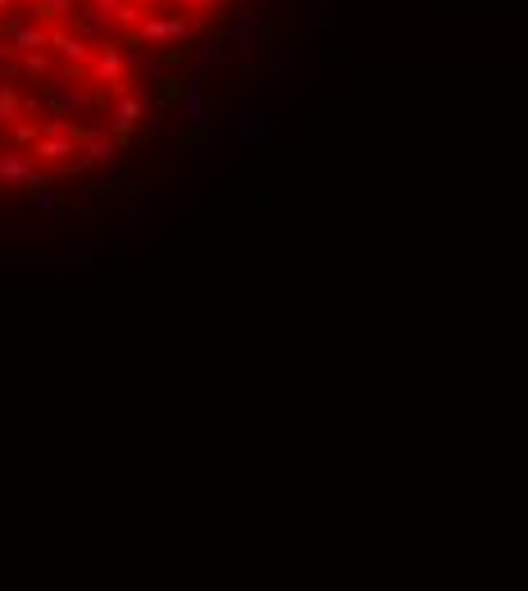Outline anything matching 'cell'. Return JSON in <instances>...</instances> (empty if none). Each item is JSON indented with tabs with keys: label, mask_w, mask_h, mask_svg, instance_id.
<instances>
[{
	"label": "cell",
	"mask_w": 528,
	"mask_h": 591,
	"mask_svg": "<svg viewBox=\"0 0 528 591\" xmlns=\"http://www.w3.org/2000/svg\"><path fill=\"white\" fill-rule=\"evenodd\" d=\"M10 78H19V64H10V59H0V87H5Z\"/></svg>",
	"instance_id": "5bb4252c"
},
{
	"label": "cell",
	"mask_w": 528,
	"mask_h": 591,
	"mask_svg": "<svg viewBox=\"0 0 528 591\" xmlns=\"http://www.w3.org/2000/svg\"><path fill=\"white\" fill-rule=\"evenodd\" d=\"M196 32V19H169V14H141V23L132 28V41H187Z\"/></svg>",
	"instance_id": "6da1fadb"
},
{
	"label": "cell",
	"mask_w": 528,
	"mask_h": 591,
	"mask_svg": "<svg viewBox=\"0 0 528 591\" xmlns=\"http://www.w3.org/2000/svg\"><path fill=\"white\" fill-rule=\"evenodd\" d=\"M128 73V55L119 50V46H110V41H101V50L92 55V78L110 92V87H119V83H128L123 78Z\"/></svg>",
	"instance_id": "7a4b0ae2"
},
{
	"label": "cell",
	"mask_w": 528,
	"mask_h": 591,
	"mask_svg": "<svg viewBox=\"0 0 528 591\" xmlns=\"http://www.w3.org/2000/svg\"><path fill=\"white\" fill-rule=\"evenodd\" d=\"M160 10H169V19H183V10H192V14H205V10H214V0H165Z\"/></svg>",
	"instance_id": "8fae6325"
},
{
	"label": "cell",
	"mask_w": 528,
	"mask_h": 591,
	"mask_svg": "<svg viewBox=\"0 0 528 591\" xmlns=\"http://www.w3.org/2000/svg\"><path fill=\"white\" fill-rule=\"evenodd\" d=\"M73 5H83V0H73Z\"/></svg>",
	"instance_id": "e0dca14e"
},
{
	"label": "cell",
	"mask_w": 528,
	"mask_h": 591,
	"mask_svg": "<svg viewBox=\"0 0 528 591\" xmlns=\"http://www.w3.org/2000/svg\"><path fill=\"white\" fill-rule=\"evenodd\" d=\"M23 73H32V78H46L50 73V59H46V50H37V55H23V64H19Z\"/></svg>",
	"instance_id": "7c38bea8"
},
{
	"label": "cell",
	"mask_w": 528,
	"mask_h": 591,
	"mask_svg": "<svg viewBox=\"0 0 528 591\" xmlns=\"http://www.w3.org/2000/svg\"><path fill=\"white\" fill-rule=\"evenodd\" d=\"M5 10H19V0H0V14H5Z\"/></svg>",
	"instance_id": "2e32d148"
},
{
	"label": "cell",
	"mask_w": 528,
	"mask_h": 591,
	"mask_svg": "<svg viewBox=\"0 0 528 591\" xmlns=\"http://www.w3.org/2000/svg\"><path fill=\"white\" fill-rule=\"evenodd\" d=\"M46 46H55V55L64 59V64H73V68H83V64H92V41H83V37H73L68 28H50V41Z\"/></svg>",
	"instance_id": "277c9868"
},
{
	"label": "cell",
	"mask_w": 528,
	"mask_h": 591,
	"mask_svg": "<svg viewBox=\"0 0 528 591\" xmlns=\"http://www.w3.org/2000/svg\"><path fill=\"white\" fill-rule=\"evenodd\" d=\"M128 5H137V10H160L165 0H128Z\"/></svg>",
	"instance_id": "9a60e30c"
},
{
	"label": "cell",
	"mask_w": 528,
	"mask_h": 591,
	"mask_svg": "<svg viewBox=\"0 0 528 591\" xmlns=\"http://www.w3.org/2000/svg\"><path fill=\"white\" fill-rule=\"evenodd\" d=\"M187 96V83L183 78H165L160 87H156V101H160V110H169L174 101H183Z\"/></svg>",
	"instance_id": "30bf717a"
},
{
	"label": "cell",
	"mask_w": 528,
	"mask_h": 591,
	"mask_svg": "<svg viewBox=\"0 0 528 591\" xmlns=\"http://www.w3.org/2000/svg\"><path fill=\"white\" fill-rule=\"evenodd\" d=\"M19 10H32V23L50 28V23H59L68 10H78V5H73V0H19Z\"/></svg>",
	"instance_id": "8992f818"
},
{
	"label": "cell",
	"mask_w": 528,
	"mask_h": 591,
	"mask_svg": "<svg viewBox=\"0 0 528 591\" xmlns=\"http://www.w3.org/2000/svg\"><path fill=\"white\" fill-rule=\"evenodd\" d=\"M110 155H114V141H110V132H105V137L87 141V151H83V164H105Z\"/></svg>",
	"instance_id": "9c48e42d"
},
{
	"label": "cell",
	"mask_w": 528,
	"mask_h": 591,
	"mask_svg": "<svg viewBox=\"0 0 528 591\" xmlns=\"http://www.w3.org/2000/svg\"><path fill=\"white\" fill-rule=\"evenodd\" d=\"M19 119H23L19 92H14V87H0V128H10V123H19Z\"/></svg>",
	"instance_id": "ba28073f"
},
{
	"label": "cell",
	"mask_w": 528,
	"mask_h": 591,
	"mask_svg": "<svg viewBox=\"0 0 528 591\" xmlns=\"http://www.w3.org/2000/svg\"><path fill=\"white\" fill-rule=\"evenodd\" d=\"M0 182H32L28 155H19V151H5V155H0Z\"/></svg>",
	"instance_id": "52a82bcc"
},
{
	"label": "cell",
	"mask_w": 528,
	"mask_h": 591,
	"mask_svg": "<svg viewBox=\"0 0 528 591\" xmlns=\"http://www.w3.org/2000/svg\"><path fill=\"white\" fill-rule=\"evenodd\" d=\"M114 23H119V28H137V23H141V10H137V5H123V10L114 14Z\"/></svg>",
	"instance_id": "4fadbf2b"
},
{
	"label": "cell",
	"mask_w": 528,
	"mask_h": 591,
	"mask_svg": "<svg viewBox=\"0 0 528 591\" xmlns=\"http://www.w3.org/2000/svg\"><path fill=\"white\" fill-rule=\"evenodd\" d=\"M46 41H50V28H41V23H32V19L10 32V50H14V55H37V50H46Z\"/></svg>",
	"instance_id": "5b68a950"
},
{
	"label": "cell",
	"mask_w": 528,
	"mask_h": 591,
	"mask_svg": "<svg viewBox=\"0 0 528 591\" xmlns=\"http://www.w3.org/2000/svg\"><path fill=\"white\" fill-rule=\"evenodd\" d=\"M68 105H78V110H87V105H96V92L92 87H83V83H73V78H50V101H46V110H68Z\"/></svg>",
	"instance_id": "3957f363"
}]
</instances>
